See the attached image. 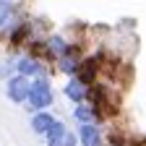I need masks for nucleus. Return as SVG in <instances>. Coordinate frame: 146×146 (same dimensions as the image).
Instances as JSON below:
<instances>
[{
	"mask_svg": "<svg viewBox=\"0 0 146 146\" xmlns=\"http://www.w3.org/2000/svg\"><path fill=\"white\" fill-rule=\"evenodd\" d=\"M55 104V89L47 76H34L29 86V97H26V110L36 112V110H50Z\"/></svg>",
	"mask_w": 146,
	"mask_h": 146,
	"instance_id": "f257e3e1",
	"label": "nucleus"
},
{
	"mask_svg": "<svg viewBox=\"0 0 146 146\" xmlns=\"http://www.w3.org/2000/svg\"><path fill=\"white\" fill-rule=\"evenodd\" d=\"M86 102H91L97 110H99V115L102 117H107V115H112L115 110H117V104H115V99H112V91H110L104 84H91L89 86V91H86Z\"/></svg>",
	"mask_w": 146,
	"mask_h": 146,
	"instance_id": "f03ea898",
	"label": "nucleus"
},
{
	"mask_svg": "<svg viewBox=\"0 0 146 146\" xmlns=\"http://www.w3.org/2000/svg\"><path fill=\"white\" fill-rule=\"evenodd\" d=\"M29 86H31V78H29V76L13 73V76H8V78H5V97H8L13 104H26Z\"/></svg>",
	"mask_w": 146,
	"mask_h": 146,
	"instance_id": "7ed1b4c3",
	"label": "nucleus"
},
{
	"mask_svg": "<svg viewBox=\"0 0 146 146\" xmlns=\"http://www.w3.org/2000/svg\"><path fill=\"white\" fill-rule=\"evenodd\" d=\"M76 136H78V146H107L97 123H78Z\"/></svg>",
	"mask_w": 146,
	"mask_h": 146,
	"instance_id": "20e7f679",
	"label": "nucleus"
},
{
	"mask_svg": "<svg viewBox=\"0 0 146 146\" xmlns=\"http://www.w3.org/2000/svg\"><path fill=\"white\" fill-rule=\"evenodd\" d=\"M16 73H21V76H47V68L42 65L39 58H34V55H24V58H16Z\"/></svg>",
	"mask_w": 146,
	"mask_h": 146,
	"instance_id": "39448f33",
	"label": "nucleus"
},
{
	"mask_svg": "<svg viewBox=\"0 0 146 146\" xmlns=\"http://www.w3.org/2000/svg\"><path fill=\"white\" fill-rule=\"evenodd\" d=\"M86 91H89V86L78 78V76H68V84L63 86V94L73 102V104H81V102H86Z\"/></svg>",
	"mask_w": 146,
	"mask_h": 146,
	"instance_id": "423d86ee",
	"label": "nucleus"
},
{
	"mask_svg": "<svg viewBox=\"0 0 146 146\" xmlns=\"http://www.w3.org/2000/svg\"><path fill=\"white\" fill-rule=\"evenodd\" d=\"M97 73H99V58H94V55L81 58V65H78V73H76V76H78L86 86H91V84L97 81Z\"/></svg>",
	"mask_w": 146,
	"mask_h": 146,
	"instance_id": "0eeeda50",
	"label": "nucleus"
},
{
	"mask_svg": "<svg viewBox=\"0 0 146 146\" xmlns=\"http://www.w3.org/2000/svg\"><path fill=\"white\" fill-rule=\"evenodd\" d=\"M73 117H76V123H102L104 117L99 115V110L91 104V102H81L73 107Z\"/></svg>",
	"mask_w": 146,
	"mask_h": 146,
	"instance_id": "6e6552de",
	"label": "nucleus"
},
{
	"mask_svg": "<svg viewBox=\"0 0 146 146\" xmlns=\"http://www.w3.org/2000/svg\"><path fill=\"white\" fill-rule=\"evenodd\" d=\"M47 52H50V60H58L60 55H65L68 50H70V44L73 42H68L63 34H52V36H47Z\"/></svg>",
	"mask_w": 146,
	"mask_h": 146,
	"instance_id": "1a4fd4ad",
	"label": "nucleus"
},
{
	"mask_svg": "<svg viewBox=\"0 0 146 146\" xmlns=\"http://www.w3.org/2000/svg\"><path fill=\"white\" fill-rule=\"evenodd\" d=\"M52 120H55V117L47 112V110H36V112L31 115V133H36V136H44Z\"/></svg>",
	"mask_w": 146,
	"mask_h": 146,
	"instance_id": "9d476101",
	"label": "nucleus"
},
{
	"mask_svg": "<svg viewBox=\"0 0 146 146\" xmlns=\"http://www.w3.org/2000/svg\"><path fill=\"white\" fill-rule=\"evenodd\" d=\"M65 133H68V125H65L63 120H58V117H55V120L50 123V128H47L44 138H47V141H55V138H60V136H65Z\"/></svg>",
	"mask_w": 146,
	"mask_h": 146,
	"instance_id": "9b49d317",
	"label": "nucleus"
},
{
	"mask_svg": "<svg viewBox=\"0 0 146 146\" xmlns=\"http://www.w3.org/2000/svg\"><path fill=\"white\" fill-rule=\"evenodd\" d=\"M47 146H78V136L73 133V131H68V133H65V136H60V138L47 141Z\"/></svg>",
	"mask_w": 146,
	"mask_h": 146,
	"instance_id": "f8f14e48",
	"label": "nucleus"
},
{
	"mask_svg": "<svg viewBox=\"0 0 146 146\" xmlns=\"http://www.w3.org/2000/svg\"><path fill=\"white\" fill-rule=\"evenodd\" d=\"M13 16V0H0V29H3Z\"/></svg>",
	"mask_w": 146,
	"mask_h": 146,
	"instance_id": "ddd939ff",
	"label": "nucleus"
},
{
	"mask_svg": "<svg viewBox=\"0 0 146 146\" xmlns=\"http://www.w3.org/2000/svg\"><path fill=\"white\" fill-rule=\"evenodd\" d=\"M16 73V58H8V60H3L0 63V78H8V76H13Z\"/></svg>",
	"mask_w": 146,
	"mask_h": 146,
	"instance_id": "4468645a",
	"label": "nucleus"
},
{
	"mask_svg": "<svg viewBox=\"0 0 146 146\" xmlns=\"http://www.w3.org/2000/svg\"><path fill=\"white\" fill-rule=\"evenodd\" d=\"M107 146H128V141L123 138L120 131H110V136H107Z\"/></svg>",
	"mask_w": 146,
	"mask_h": 146,
	"instance_id": "2eb2a0df",
	"label": "nucleus"
}]
</instances>
